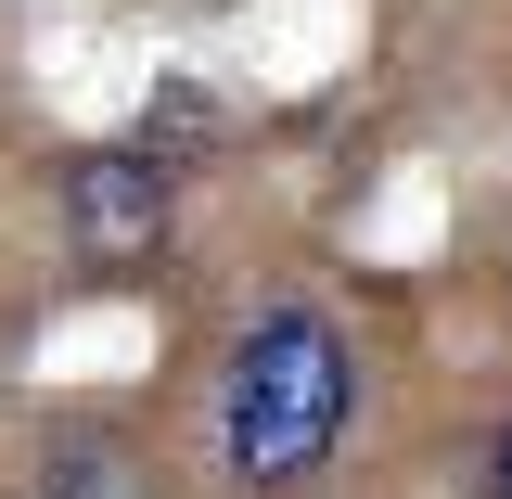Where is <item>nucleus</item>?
Returning <instances> with one entry per match:
<instances>
[{
	"mask_svg": "<svg viewBox=\"0 0 512 499\" xmlns=\"http://www.w3.org/2000/svg\"><path fill=\"white\" fill-rule=\"evenodd\" d=\"M346 410H359V359L320 308L244 320V346L218 359V461L244 487H308L346 436Z\"/></svg>",
	"mask_w": 512,
	"mask_h": 499,
	"instance_id": "f257e3e1",
	"label": "nucleus"
},
{
	"mask_svg": "<svg viewBox=\"0 0 512 499\" xmlns=\"http://www.w3.org/2000/svg\"><path fill=\"white\" fill-rule=\"evenodd\" d=\"M167 167L154 154H64V180H52V218H64V244H77V269H141V256L167 244Z\"/></svg>",
	"mask_w": 512,
	"mask_h": 499,
	"instance_id": "f03ea898",
	"label": "nucleus"
},
{
	"mask_svg": "<svg viewBox=\"0 0 512 499\" xmlns=\"http://www.w3.org/2000/svg\"><path fill=\"white\" fill-rule=\"evenodd\" d=\"M39 499H154V474H141L116 436H64L52 461H39Z\"/></svg>",
	"mask_w": 512,
	"mask_h": 499,
	"instance_id": "7ed1b4c3",
	"label": "nucleus"
},
{
	"mask_svg": "<svg viewBox=\"0 0 512 499\" xmlns=\"http://www.w3.org/2000/svg\"><path fill=\"white\" fill-rule=\"evenodd\" d=\"M487 499H512V423H500V461H487Z\"/></svg>",
	"mask_w": 512,
	"mask_h": 499,
	"instance_id": "20e7f679",
	"label": "nucleus"
}]
</instances>
